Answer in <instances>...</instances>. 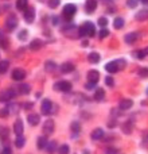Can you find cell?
Here are the masks:
<instances>
[{
  "instance_id": "1",
  "label": "cell",
  "mask_w": 148,
  "mask_h": 154,
  "mask_svg": "<svg viewBox=\"0 0 148 154\" xmlns=\"http://www.w3.org/2000/svg\"><path fill=\"white\" fill-rule=\"evenodd\" d=\"M78 32H79V37H94L96 34V27L92 22H86L84 23L82 26L78 27Z\"/></svg>"
},
{
  "instance_id": "2",
  "label": "cell",
  "mask_w": 148,
  "mask_h": 154,
  "mask_svg": "<svg viewBox=\"0 0 148 154\" xmlns=\"http://www.w3.org/2000/svg\"><path fill=\"white\" fill-rule=\"evenodd\" d=\"M77 12V7L74 4H66L64 7V11H62V15H64V19L66 20H72V18L75 15Z\"/></svg>"
},
{
  "instance_id": "3",
  "label": "cell",
  "mask_w": 148,
  "mask_h": 154,
  "mask_svg": "<svg viewBox=\"0 0 148 154\" xmlns=\"http://www.w3.org/2000/svg\"><path fill=\"white\" fill-rule=\"evenodd\" d=\"M54 89L59 91V92H70V91H72V82L58 81L57 84H54Z\"/></svg>"
},
{
  "instance_id": "4",
  "label": "cell",
  "mask_w": 148,
  "mask_h": 154,
  "mask_svg": "<svg viewBox=\"0 0 148 154\" xmlns=\"http://www.w3.org/2000/svg\"><path fill=\"white\" fill-rule=\"evenodd\" d=\"M16 26H18V18L15 15L8 16L7 20H5V30L7 31H12V30L16 29Z\"/></svg>"
},
{
  "instance_id": "5",
  "label": "cell",
  "mask_w": 148,
  "mask_h": 154,
  "mask_svg": "<svg viewBox=\"0 0 148 154\" xmlns=\"http://www.w3.org/2000/svg\"><path fill=\"white\" fill-rule=\"evenodd\" d=\"M64 32L67 35L69 38H73V39H75V38H79V32H78V27L75 26H67L66 29H64Z\"/></svg>"
},
{
  "instance_id": "6",
  "label": "cell",
  "mask_w": 148,
  "mask_h": 154,
  "mask_svg": "<svg viewBox=\"0 0 148 154\" xmlns=\"http://www.w3.org/2000/svg\"><path fill=\"white\" fill-rule=\"evenodd\" d=\"M40 111L45 115H50L51 112H53V103H51V100L45 99V100L42 101V106H40Z\"/></svg>"
},
{
  "instance_id": "7",
  "label": "cell",
  "mask_w": 148,
  "mask_h": 154,
  "mask_svg": "<svg viewBox=\"0 0 148 154\" xmlns=\"http://www.w3.org/2000/svg\"><path fill=\"white\" fill-rule=\"evenodd\" d=\"M16 93L13 89H5V91H1L0 92V101H10L12 97H15Z\"/></svg>"
},
{
  "instance_id": "8",
  "label": "cell",
  "mask_w": 148,
  "mask_h": 154,
  "mask_svg": "<svg viewBox=\"0 0 148 154\" xmlns=\"http://www.w3.org/2000/svg\"><path fill=\"white\" fill-rule=\"evenodd\" d=\"M54 127H55V125H54L53 119L46 120L45 125H43V133H45V135H50V134H53L54 133Z\"/></svg>"
},
{
  "instance_id": "9",
  "label": "cell",
  "mask_w": 148,
  "mask_h": 154,
  "mask_svg": "<svg viewBox=\"0 0 148 154\" xmlns=\"http://www.w3.org/2000/svg\"><path fill=\"white\" fill-rule=\"evenodd\" d=\"M24 20L27 22V23H32L35 19V10L32 7H28L27 10H24Z\"/></svg>"
},
{
  "instance_id": "10",
  "label": "cell",
  "mask_w": 148,
  "mask_h": 154,
  "mask_svg": "<svg viewBox=\"0 0 148 154\" xmlns=\"http://www.w3.org/2000/svg\"><path fill=\"white\" fill-rule=\"evenodd\" d=\"M12 79L15 80V81H22V80L26 79V72H24L23 69H20V68H16L12 72Z\"/></svg>"
},
{
  "instance_id": "11",
  "label": "cell",
  "mask_w": 148,
  "mask_h": 154,
  "mask_svg": "<svg viewBox=\"0 0 148 154\" xmlns=\"http://www.w3.org/2000/svg\"><path fill=\"white\" fill-rule=\"evenodd\" d=\"M97 8V0H86L85 2V11L87 14H93Z\"/></svg>"
},
{
  "instance_id": "12",
  "label": "cell",
  "mask_w": 148,
  "mask_h": 154,
  "mask_svg": "<svg viewBox=\"0 0 148 154\" xmlns=\"http://www.w3.org/2000/svg\"><path fill=\"white\" fill-rule=\"evenodd\" d=\"M98 80H100V73H98L97 70H89V72H87V82L97 84Z\"/></svg>"
},
{
  "instance_id": "13",
  "label": "cell",
  "mask_w": 148,
  "mask_h": 154,
  "mask_svg": "<svg viewBox=\"0 0 148 154\" xmlns=\"http://www.w3.org/2000/svg\"><path fill=\"white\" fill-rule=\"evenodd\" d=\"M23 130H24L23 120H22V119H16L15 125H13V133H15L16 135H23Z\"/></svg>"
},
{
  "instance_id": "14",
  "label": "cell",
  "mask_w": 148,
  "mask_h": 154,
  "mask_svg": "<svg viewBox=\"0 0 148 154\" xmlns=\"http://www.w3.org/2000/svg\"><path fill=\"white\" fill-rule=\"evenodd\" d=\"M132 106H133V101L131 100V99H123L119 104V107H120L121 111H127V109L132 108Z\"/></svg>"
},
{
  "instance_id": "15",
  "label": "cell",
  "mask_w": 148,
  "mask_h": 154,
  "mask_svg": "<svg viewBox=\"0 0 148 154\" xmlns=\"http://www.w3.org/2000/svg\"><path fill=\"white\" fill-rule=\"evenodd\" d=\"M105 69H106V72H109V73H117L120 70V68H119V65H117V61H111L105 65Z\"/></svg>"
},
{
  "instance_id": "16",
  "label": "cell",
  "mask_w": 148,
  "mask_h": 154,
  "mask_svg": "<svg viewBox=\"0 0 148 154\" xmlns=\"http://www.w3.org/2000/svg\"><path fill=\"white\" fill-rule=\"evenodd\" d=\"M59 69H61L62 73H72L73 70L75 69V66H74L72 62H64V64L61 65V68H59Z\"/></svg>"
},
{
  "instance_id": "17",
  "label": "cell",
  "mask_w": 148,
  "mask_h": 154,
  "mask_svg": "<svg viewBox=\"0 0 148 154\" xmlns=\"http://www.w3.org/2000/svg\"><path fill=\"white\" fill-rule=\"evenodd\" d=\"M138 38H139V34H138V32H129V34H127V35L124 37V41H125V43L131 45V43L136 42V41H138Z\"/></svg>"
},
{
  "instance_id": "18",
  "label": "cell",
  "mask_w": 148,
  "mask_h": 154,
  "mask_svg": "<svg viewBox=\"0 0 148 154\" xmlns=\"http://www.w3.org/2000/svg\"><path fill=\"white\" fill-rule=\"evenodd\" d=\"M90 137H92V139H94V141H98V139L104 138V130L102 128H96V130L92 131Z\"/></svg>"
},
{
  "instance_id": "19",
  "label": "cell",
  "mask_w": 148,
  "mask_h": 154,
  "mask_svg": "<svg viewBox=\"0 0 148 154\" xmlns=\"http://www.w3.org/2000/svg\"><path fill=\"white\" fill-rule=\"evenodd\" d=\"M42 48H43V41H40V39H34L30 43V49L34 51L39 50V49H42Z\"/></svg>"
},
{
  "instance_id": "20",
  "label": "cell",
  "mask_w": 148,
  "mask_h": 154,
  "mask_svg": "<svg viewBox=\"0 0 148 154\" xmlns=\"http://www.w3.org/2000/svg\"><path fill=\"white\" fill-rule=\"evenodd\" d=\"M27 120H28V123L31 126H37L38 123H39V120H40V116L39 115H37V114H30L28 116H27Z\"/></svg>"
},
{
  "instance_id": "21",
  "label": "cell",
  "mask_w": 148,
  "mask_h": 154,
  "mask_svg": "<svg viewBox=\"0 0 148 154\" xmlns=\"http://www.w3.org/2000/svg\"><path fill=\"white\" fill-rule=\"evenodd\" d=\"M148 19V10L147 8H144V10H140L138 14H136V20H147Z\"/></svg>"
},
{
  "instance_id": "22",
  "label": "cell",
  "mask_w": 148,
  "mask_h": 154,
  "mask_svg": "<svg viewBox=\"0 0 148 154\" xmlns=\"http://www.w3.org/2000/svg\"><path fill=\"white\" fill-rule=\"evenodd\" d=\"M46 150H47L49 154H54V153L57 152V150H58V145H57V142H55V141L49 142L47 146H46Z\"/></svg>"
},
{
  "instance_id": "23",
  "label": "cell",
  "mask_w": 148,
  "mask_h": 154,
  "mask_svg": "<svg viewBox=\"0 0 148 154\" xmlns=\"http://www.w3.org/2000/svg\"><path fill=\"white\" fill-rule=\"evenodd\" d=\"M100 54L96 53V51H93V53H90L89 56H87V60H89L90 64H98L100 62Z\"/></svg>"
},
{
  "instance_id": "24",
  "label": "cell",
  "mask_w": 148,
  "mask_h": 154,
  "mask_svg": "<svg viewBox=\"0 0 148 154\" xmlns=\"http://www.w3.org/2000/svg\"><path fill=\"white\" fill-rule=\"evenodd\" d=\"M47 143L49 142H47V138H46V137H39V138H38V142H37V146L39 150H43V149H46Z\"/></svg>"
},
{
  "instance_id": "25",
  "label": "cell",
  "mask_w": 148,
  "mask_h": 154,
  "mask_svg": "<svg viewBox=\"0 0 148 154\" xmlns=\"http://www.w3.org/2000/svg\"><path fill=\"white\" fill-rule=\"evenodd\" d=\"M16 8L19 11H24L28 8V2L27 0H16Z\"/></svg>"
},
{
  "instance_id": "26",
  "label": "cell",
  "mask_w": 148,
  "mask_h": 154,
  "mask_svg": "<svg viewBox=\"0 0 148 154\" xmlns=\"http://www.w3.org/2000/svg\"><path fill=\"white\" fill-rule=\"evenodd\" d=\"M104 97H105V91H104L102 88L96 89V92H94V99H96V100L101 101V100H104Z\"/></svg>"
},
{
  "instance_id": "27",
  "label": "cell",
  "mask_w": 148,
  "mask_h": 154,
  "mask_svg": "<svg viewBox=\"0 0 148 154\" xmlns=\"http://www.w3.org/2000/svg\"><path fill=\"white\" fill-rule=\"evenodd\" d=\"M55 69H57V64H55V62H53V61H47V62L45 64V70H46V72L53 73Z\"/></svg>"
},
{
  "instance_id": "28",
  "label": "cell",
  "mask_w": 148,
  "mask_h": 154,
  "mask_svg": "<svg viewBox=\"0 0 148 154\" xmlns=\"http://www.w3.org/2000/svg\"><path fill=\"white\" fill-rule=\"evenodd\" d=\"M30 91H31V87L28 84H20L19 85V93L22 95H28Z\"/></svg>"
},
{
  "instance_id": "29",
  "label": "cell",
  "mask_w": 148,
  "mask_h": 154,
  "mask_svg": "<svg viewBox=\"0 0 148 154\" xmlns=\"http://www.w3.org/2000/svg\"><path fill=\"white\" fill-rule=\"evenodd\" d=\"M24 143H26V139H24V137L23 135H18V138H16V141H15L16 147H18V149H22V147L24 146Z\"/></svg>"
},
{
  "instance_id": "30",
  "label": "cell",
  "mask_w": 148,
  "mask_h": 154,
  "mask_svg": "<svg viewBox=\"0 0 148 154\" xmlns=\"http://www.w3.org/2000/svg\"><path fill=\"white\" fill-rule=\"evenodd\" d=\"M113 26H114V29H117V30L123 29V26H124V19L123 18H116L113 20Z\"/></svg>"
},
{
  "instance_id": "31",
  "label": "cell",
  "mask_w": 148,
  "mask_h": 154,
  "mask_svg": "<svg viewBox=\"0 0 148 154\" xmlns=\"http://www.w3.org/2000/svg\"><path fill=\"white\" fill-rule=\"evenodd\" d=\"M10 68V62L8 61H0V73H5Z\"/></svg>"
},
{
  "instance_id": "32",
  "label": "cell",
  "mask_w": 148,
  "mask_h": 154,
  "mask_svg": "<svg viewBox=\"0 0 148 154\" xmlns=\"http://www.w3.org/2000/svg\"><path fill=\"white\" fill-rule=\"evenodd\" d=\"M70 130H72V133H74V134H78L79 133V123L73 122L72 125H70Z\"/></svg>"
},
{
  "instance_id": "33",
  "label": "cell",
  "mask_w": 148,
  "mask_h": 154,
  "mask_svg": "<svg viewBox=\"0 0 148 154\" xmlns=\"http://www.w3.org/2000/svg\"><path fill=\"white\" fill-rule=\"evenodd\" d=\"M131 122H127V123H124V125H123V131H124L125 134H131L132 133V127H131Z\"/></svg>"
},
{
  "instance_id": "34",
  "label": "cell",
  "mask_w": 148,
  "mask_h": 154,
  "mask_svg": "<svg viewBox=\"0 0 148 154\" xmlns=\"http://www.w3.org/2000/svg\"><path fill=\"white\" fill-rule=\"evenodd\" d=\"M109 35V31L106 27H104V29H101V31L98 32V37H100V39H104V38H106Z\"/></svg>"
},
{
  "instance_id": "35",
  "label": "cell",
  "mask_w": 148,
  "mask_h": 154,
  "mask_svg": "<svg viewBox=\"0 0 148 154\" xmlns=\"http://www.w3.org/2000/svg\"><path fill=\"white\" fill-rule=\"evenodd\" d=\"M8 134H10V130L7 127H1V130H0V138L5 139L8 137Z\"/></svg>"
},
{
  "instance_id": "36",
  "label": "cell",
  "mask_w": 148,
  "mask_h": 154,
  "mask_svg": "<svg viewBox=\"0 0 148 154\" xmlns=\"http://www.w3.org/2000/svg\"><path fill=\"white\" fill-rule=\"evenodd\" d=\"M58 154H69V146L62 145L61 147H58Z\"/></svg>"
},
{
  "instance_id": "37",
  "label": "cell",
  "mask_w": 148,
  "mask_h": 154,
  "mask_svg": "<svg viewBox=\"0 0 148 154\" xmlns=\"http://www.w3.org/2000/svg\"><path fill=\"white\" fill-rule=\"evenodd\" d=\"M59 3H61V0H49V7L50 8H57L59 5Z\"/></svg>"
},
{
  "instance_id": "38",
  "label": "cell",
  "mask_w": 148,
  "mask_h": 154,
  "mask_svg": "<svg viewBox=\"0 0 148 154\" xmlns=\"http://www.w3.org/2000/svg\"><path fill=\"white\" fill-rule=\"evenodd\" d=\"M0 46H1L3 49H8V39L5 37L0 38Z\"/></svg>"
},
{
  "instance_id": "39",
  "label": "cell",
  "mask_w": 148,
  "mask_h": 154,
  "mask_svg": "<svg viewBox=\"0 0 148 154\" xmlns=\"http://www.w3.org/2000/svg\"><path fill=\"white\" fill-rule=\"evenodd\" d=\"M139 76L148 77V68H140V69H139Z\"/></svg>"
},
{
  "instance_id": "40",
  "label": "cell",
  "mask_w": 148,
  "mask_h": 154,
  "mask_svg": "<svg viewBox=\"0 0 148 154\" xmlns=\"http://www.w3.org/2000/svg\"><path fill=\"white\" fill-rule=\"evenodd\" d=\"M138 3H139V0H127V4L129 8H136L138 7Z\"/></svg>"
},
{
  "instance_id": "41",
  "label": "cell",
  "mask_w": 148,
  "mask_h": 154,
  "mask_svg": "<svg viewBox=\"0 0 148 154\" xmlns=\"http://www.w3.org/2000/svg\"><path fill=\"white\" fill-rule=\"evenodd\" d=\"M106 24H108V19H106V18H104V16H102V18L98 19V26H101L104 29V27H106Z\"/></svg>"
},
{
  "instance_id": "42",
  "label": "cell",
  "mask_w": 148,
  "mask_h": 154,
  "mask_svg": "<svg viewBox=\"0 0 148 154\" xmlns=\"http://www.w3.org/2000/svg\"><path fill=\"white\" fill-rule=\"evenodd\" d=\"M27 35H28V32H27V30H23V31H20L19 32V39L20 41H24V39H27Z\"/></svg>"
},
{
  "instance_id": "43",
  "label": "cell",
  "mask_w": 148,
  "mask_h": 154,
  "mask_svg": "<svg viewBox=\"0 0 148 154\" xmlns=\"http://www.w3.org/2000/svg\"><path fill=\"white\" fill-rule=\"evenodd\" d=\"M105 82H106V85H108V87H113V85H114V80L112 79L111 76L105 77Z\"/></svg>"
},
{
  "instance_id": "44",
  "label": "cell",
  "mask_w": 148,
  "mask_h": 154,
  "mask_svg": "<svg viewBox=\"0 0 148 154\" xmlns=\"http://www.w3.org/2000/svg\"><path fill=\"white\" fill-rule=\"evenodd\" d=\"M8 115H10V111H8V108L0 109V118H7Z\"/></svg>"
},
{
  "instance_id": "45",
  "label": "cell",
  "mask_w": 148,
  "mask_h": 154,
  "mask_svg": "<svg viewBox=\"0 0 148 154\" xmlns=\"http://www.w3.org/2000/svg\"><path fill=\"white\" fill-rule=\"evenodd\" d=\"M8 111H12V114H18V111H19V106L18 104H12V106L8 108Z\"/></svg>"
},
{
  "instance_id": "46",
  "label": "cell",
  "mask_w": 148,
  "mask_h": 154,
  "mask_svg": "<svg viewBox=\"0 0 148 154\" xmlns=\"http://www.w3.org/2000/svg\"><path fill=\"white\" fill-rule=\"evenodd\" d=\"M105 154H116V149H113V147H109V149L105 150Z\"/></svg>"
},
{
  "instance_id": "47",
  "label": "cell",
  "mask_w": 148,
  "mask_h": 154,
  "mask_svg": "<svg viewBox=\"0 0 148 154\" xmlns=\"http://www.w3.org/2000/svg\"><path fill=\"white\" fill-rule=\"evenodd\" d=\"M1 154H12V150H11L10 147H4V149L1 150Z\"/></svg>"
},
{
  "instance_id": "48",
  "label": "cell",
  "mask_w": 148,
  "mask_h": 154,
  "mask_svg": "<svg viewBox=\"0 0 148 154\" xmlns=\"http://www.w3.org/2000/svg\"><path fill=\"white\" fill-rule=\"evenodd\" d=\"M94 87H96V84H93V82H87L86 84V89H93Z\"/></svg>"
},
{
  "instance_id": "49",
  "label": "cell",
  "mask_w": 148,
  "mask_h": 154,
  "mask_svg": "<svg viewBox=\"0 0 148 154\" xmlns=\"http://www.w3.org/2000/svg\"><path fill=\"white\" fill-rule=\"evenodd\" d=\"M31 107H32V104H31V103H26V104H24V108H26V109L31 108Z\"/></svg>"
},
{
  "instance_id": "50",
  "label": "cell",
  "mask_w": 148,
  "mask_h": 154,
  "mask_svg": "<svg viewBox=\"0 0 148 154\" xmlns=\"http://www.w3.org/2000/svg\"><path fill=\"white\" fill-rule=\"evenodd\" d=\"M143 53L146 54V56H148V48H146V49H144V50H143Z\"/></svg>"
},
{
  "instance_id": "51",
  "label": "cell",
  "mask_w": 148,
  "mask_h": 154,
  "mask_svg": "<svg viewBox=\"0 0 148 154\" xmlns=\"http://www.w3.org/2000/svg\"><path fill=\"white\" fill-rule=\"evenodd\" d=\"M141 3H143V4H146V5H148V0H140Z\"/></svg>"
},
{
  "instance_id": "52",
  "label": "cell",
  "mask_w": 148,
  "mask_h": 154,
  "mask_svg": "<svg viewBox=\"0 0 148 154\" xmlns=\"http://www.w3.org/2000/svg\"><path fill=\"white\" fill-rule=\"evenodd\" d=\"M147 95H148V89H147Z\"/></svg>"
}]
</instances>
